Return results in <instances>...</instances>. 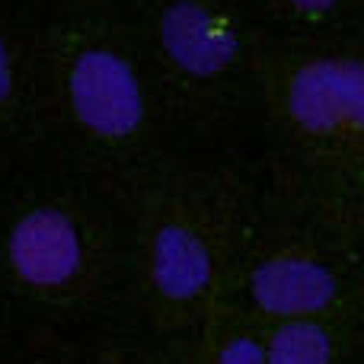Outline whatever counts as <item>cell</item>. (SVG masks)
<instances>
[{"label": "cell", "instance_id": "cell-9", "mask_svg": "<svg viewBox=\"0 0 364 364\" xmlns=\"http://www.w3.org/2000/svg\"><path fill=\"white\" fill-rule=\"evenodd\" d=\"M214 364H265V346L252 336H230Z\"/></svg>", "mask_w": 364, "mask_h": 364}, {"label": "cell", "instance_id": "cell-7", "mask_svg": "<svg viewBox=\"0 0 364 364\" xmlns=\"http://www.w3.org/2000/svg\"><path fill=\"white\" fill-rule=\"evenodd\" d=\"M246 294L252 307L282 323L314 320L339 294L336 275L326 262L294 250L265 252L246 272Z\"/></svg>", "mask_w": 364, "mask_h": 364}, {"label": "cell", "instance_id": "cell-12", "mask_svg": "<svg viewBox=\"0 0 364 364\" xmlns=\"http://www.w3.org/2000/svg\"><path fill=\"white\" fill-rule=\"evenodd\" d=\"M134 4H138V0H134Z\"/></svg>", "mask_w": 364, "mask_h": 364}, {"label": "cell", "instance_id": "cell-8", "mask_svg": "<svg viewBox=\"0 0 364 364\" xmlns=\"http://www.w3.org/2000/svg\"><path fill=\"white\" fill-rule=\"evenodd\" d=\"M333 339L316 320L282 323L265 342V364H329Z\"/></svg>", "mask_w": 364, "mask_h": 364}, {"label": "cell", "instance_id": "cell-4", "mask_svg": "<svg viewBox=\"0 0 364 364\" xmlns=\"http://www.w3.org/2000/svg\"><path fill=\"white\" fill-rule=\"evenodd\" d=\"M166 119L218 96L246 64V32L224 0H128Z\"/></svg>", "mask_w": 364, "mask_h": 364}, {"label": "cell", "instance_id": "cell-5", "mask_svg": "<svg viewBox=\"0 0 364 364\" xmlns=\"http://www.w3.org/2000/svg\"><path fill=\"white\" fill-rule=\"evenodd\" d=\"M42 16L45 4L0 0V160L6 166L45 157Z\"/></svg>", "mask_w": 364, "mask_h": 364}, {"label": "cell", "instance_id": "cell-6", "mask_svg": "<svg viewBox=\"0 0 364 364\" xmlns=\"http://www.w3.org/2000/svg\"><path fill=\"white\" fill-rule=\"evenodd\" d=\"M284 122L307 138H364V58H304L278 93Z\"/></svg>", "mask_w": 364, "mask_h": 364}, {"label": "cell", "instance_id": "cell-1", "mask_svg": "<svg viewBox=\"0 0 364 364\" xmlns=\"http://www.w3.org/2000/svg\"><path fill=\"white\" fill-rule=\"evenodd\" d=\"M45 157L128 195L166 164V119L128 0H51L42 16Z\"/></svg>", "mask_w": 364, "mask_h": 364}, {"label": "cell", "instance_id": "cell-3", "mask_svg": "<svg viewBox=\"0 0 364 364\" xmlns=\"http://www.w3.org/2000/svg\"><path fill=\"white\" fill-rule=\"evenodd\" d=\"M132 278L164 310H192L220 275L224 220L214 195L166 160L125 195Z\"/></svg>", "mask_w": 364, "mask_h": 364}, {"label": "cell", "instance_id": "cell-2", "mask_svg": "<svg viewBox=\"0 0 364 364\" xmlns=\"http://www.w3.org/2000/svg\"><path fill=\"white\" fill-rule=\"evenodd\" d=\"M132 278L125 195L55 157L0 179V288L42 307H77Z\"/></svg>", "mask_w": 364, "mask_h": 364}, {"label": "cell", "instance_id": "cell-10", "mask_svg": "<svg viewBox=\"0 0 364 364\" xmlns=\"http://www.w3.org/2000/svg\"><path fill=\"white\" fill-rule=\"evenodd\" d=\"M284 10H291L301 19H323L342 4V0H282Z\"/></svg>", "mask_w": 364, "mask_h": 364}, {"label": "cell", "instance_id": "cell-11", "mask_svg": "<svg viewBox=\"0 0 364 364\" xmlns=\"http://www.w3.org/2000/svg\"><path fill=\"white\" fill-rule=\"evenodd\" d=\"M6 170H10V166H6V164H4V160H0V179H4V176H6Z\"/></svg>", "mask_w": 364, "mask_h": 364}]
</instances>
